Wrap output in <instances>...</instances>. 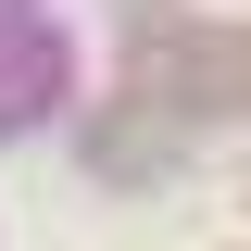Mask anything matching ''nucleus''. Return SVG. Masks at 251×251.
I'll use <instances>...</instances> for the list:
<instances>
[{"label": "nucleus", "mask_w": 251, "mask_h": 251, "mask_svg": "<svg viewBox=\"0 0 251 251\" xmlns=\"http://www.w3.org/2000/svg\"><path fill=\"white\" fill-rule=\"evenodd\" d=\"M126 88L138 100H226V88H251V38H176L163 25L151 50L126 63Z\"/></svg>", "instance_id": "obj_1"}, {"label": "nucleus", "mask_w": 251, "mask_h": 251, "mask_svg": "<svg viewBox=\"0 0 251 251\" xmlns=\"http://www.w3.org/2000/svg\"><path fill=\"white\" fill-rule=\"evenodd\" d=\"M100 176H163V138H151V113H113V126H100Z\"/></svg>", "instance_id": "obj_2"}]
</instances>
